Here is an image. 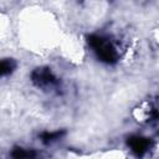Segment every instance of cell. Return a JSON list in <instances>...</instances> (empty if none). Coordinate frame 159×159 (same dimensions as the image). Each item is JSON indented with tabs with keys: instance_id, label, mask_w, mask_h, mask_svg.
Listing matches in <instances>:
<instances>
[{
	"instance_id": "1",
	"label": "cell",
	"mask_w": 159,
	"mask_h": 159,
	"mask_svg": "<svg viewBox=\"0 0 159 159\" xmlns=\"http://www.w3.org/2000/svg\"><path fill=\"white\" fill-rule=\"evenodd\" d=\"M89 45L94 48L98 57L106 62H113L117 60V50L116 46L112 43V41L107 37L102 36H91L89 37Z\"/></svg>"
},
{
	"instance_id": "2",
	"label": "cell",
	"mask_w": 159,
	"mask_h": 159,
	"mask_svg": "<svg viewBox=\"0 0 159 159\" xmlns=\"http://www.w3.org/2000/svg\"><path fill=\"white\" fill-rule=\"evenodd\" d=\"M129 144L133 152H135L138 155H143L149 149V140L147 138H140V137L132 138L129 140Z\"/></svg>"
}]
</instances>
